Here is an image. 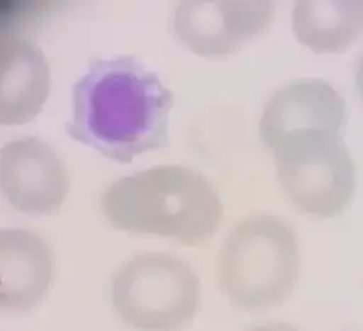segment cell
<instances>
[{"instance_id":"obj_1","label":"cell","mask_w":363,"mask_h":331,"mask_svg":"<svg viewBox=\"0 0 363 331\" xmlns=\"http://www.w3.org/2000/svg\"><path fill=\"white\" fill-rule=\"evenodd\" d=\"M72 96L67 134L116 163H131L169 142L172 90L134 57L95 60Z\"/></svg>"},{"instance_id":"obj_2","label":"cell","mask_w":363,"mask_h":331,"mask_svg":"<svg viewBox=\"0 0 363 331\" xmlns=\"http://www.w3.org/2000/svg\"><path fill=\"white\" fill-rule=\"evenodd\" d=\"M111 225L159 235L188 246L213 237L223 220L220 198L208 180L184 166H159L111 184L102 198Z\"/></svg>"},{"instance_id":"obj_3","label":"cell","mask_w":363,"mask_h":331,"mask_svg":"<svg viewBox=\"0 0 363 331\" xmlns=\"http://www.w3.org/2000/svg\"><path fill=\"white\" fill-rule=\"evenodd\" d=\"M298 274V237L285 221L255 217L230 232L220 259V286L238 308L255 311L282 304Z\"/></svg>"},{"instance_id":"obj_4","label":"cell","mask_w":363,"mask_h":331,"mask_svg":"<svg viewBox=\"0 0 363 331\" xmlns=\"http://www.w3.org/2000/svg\"><path fill=\"white\" fill-rule=\"evenodd\" d=\"M270 150L281 186L301 213L317 218L345 213L356 191V166L342 134L298 131Z\"/></svg>"},{"instance_id":"obj_5","label":"cell","mask_w":363,"mask_h":331,"mask_svg":"<svg viewBox=\"0 0 363 331\" xmlns=\"http://www.w3.org/2000/svg\"><path fill=\"white\" fill-rule=\"evenodd\" d=\"M112 305L121 320L135 328L177 330L198 311L199 279L172 254L144 253L115 274Z\"/></svg>"},{"instance_id":"obj_6","label":"cell","mask_w":363,"mask_h":331,"mask_svg":"<svg viewBox=\"0 0 363 331\" xmlns=\"http://www.w3.org/2000/svg\"><path fill=\"white\" fill-rule=\"evenodd\" d=\"M274 2H182L173 16L174 34L192 52L221 58L235 54L274 21Z\"/></svg>"},{"instance_id":"obj_7","label":"cell","mask_w":363,"mask_h":331,"mask_svg":"<svg viewBox=\"0 0 363 331\" xmlns=\"http://www.w3.org/2000/svg\"><path fill=\"white\" fill-rule=\"evenodd\" d=\"M0 184L13 209L33 215L58 213L70 189V179L62 159L47 142L34 137L4 145Z\"/></svg>"},{"instance_id":"obj_8","label":"cell","mask_w":363,"mask_h":331,"mask_svg":"<svg viewBox=\"0 0 363 331\" xmlns=\"http://www.w3.org/2000/svg\"><path fill=\"white\" fill-rule=\"evenodd\" d=\"M346 125V102L324 80L301 79L278 90L269 99L260 119V138L267 148L288 134L325 130L342 134Z\"/></svg>"},{"instance_id":"obj_9","label":"cell","mask_w":363,"mask_h":331,"mask_svg":"<svg viewBox=\"0 0 363 331\" xmlns=\"http://www.w3.org/2000/svg\"><path fill=\"white\" fill-rule=\"evenodd\" d=\"M47 57L13 34L0 38V124L22 125L41 112L50 95Z\"/></svg>"},{"instance_id":"obj_10","label":"cell","mask_w":363,"mask_h":331,"mask_svg":"<svg viewBox=\"0 0 363 331\" xmlns=\"http://www.w3.org/2000/svg\"><path fill=\"white\" fill-rule=\"evenodd\" d=\"M54 256L44 240L26 230L0 231V307L28 311L47 295Z\"/></svg>"},{"instance_id":"obj_11","label":"cell","mask_w":363,"mask_h":331,"mask_svg":"<svg viewBox=\"0 0 363 331\" xmlns=\"http://www.w3.org/2000/svg\"><path fill=\"white\" fill-rule=\"evenodd\" d=\"M362 2H298L292 12V29L301 44L318 54L342 52L362 34Z\"/></svg>"}]
</instances>
